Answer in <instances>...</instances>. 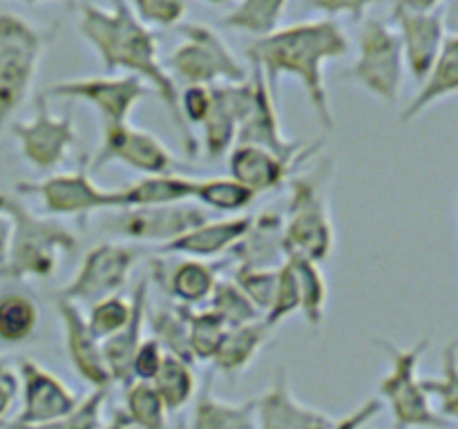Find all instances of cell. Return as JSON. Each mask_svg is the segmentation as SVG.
I'll list each match as a JSON object with an SVG mask.
<instances>
[{"mask_svg": "<svg viewBox=\"0 0 458 429\" xmlns=\"http://www.w3.org/2000/svg\"><path fill=\"white\" fill-rule=\"evenodd\" d=\"M81 36L101 58L106 72H125L150 85L168 110L186 155H197V139L183 123L179 112V88L159 58V45L150 27L143 25L125 0H114L112 7L83 4L79 13Z\"/></svg>", "mask_w": 458, "mask_h": 429, "instance_id": "6da1fadb", "label": "cell"}, {"mask_svg": "<svg viewBox=\"0 0 458 429\" xmlns=\"http://www.w3.org/2000/svg\"><path fill=\"white\" fill-rule=\"evenodd\" d=\"M349 49L352 45L343 27L329 18H320L277 27L268 36L253 38L246 47V56L250 65L262 72L273 94H277L280 79H298L322 128L334 130L335 119L327 92L325 67L327 63L347 56Z\"/></svg>", "mask_w": 458, "mask_h": 429, "instance_id": "7a4b0ae2", "label": "cell"}, {"mask_svg": "<svg viewBox=\"0 0 458 429\" xmlns=\"http://www.w3.org/2000/svg\"><path fill=\"white\" fill-rule=\"evenodd\" d=\"M0 213L12 223V244L3 280H47L56 275L63 257H72L79 250L74 232L56 219L36 214L12 192H0Z\"/></svg>", "mask_w": 458, "mask_h": 429, "instance_id": "3957f363", "label": "cell"}, {"mask_svg": "<svg viewBox=\"0 0 458 429\" xmlns=\"http://www.w3.org/2000/svg\"><path fill=\"white\" fill-rule=\"evenodd\" d=\"M331 164L322 159L309 172H295L286 181L289 206L282 223L284 257L322 264L335 248V226L329 204Z\"/></svg>", "mask_w": 458, "mask_h": 429, "instance_id": "277c9868", "label": "cell"}, {"mask_svg": "<svg viewBox=\"0 0 458 429\" xmlns=\"http://www.w3.org/2000/svg\"><path fill=\"white\" fill-rule=\"evenodd\" d=\"M374 344L387 356L389 371L380 380V400H387L394 416V429H450V420L434 409L432 400L420 387L419 365L429 349V338H420L411 347H398L387 338H374Z\"/></svg>", "mask_w": 458, "mask_h": 429, "instance_id": "5b68a950", "label": "cell"}, {"mask_svg": "<svg viewBox=\"0 0 458 429\" xmlns=\"http://www.w3.org/2000/svg\"><path fill=\"white\" fill-rule=\"evenodd\" d=\"M47 34L16 13H0V137L30 97Z\"/></svg>", "mask_w": 458, "mask_h": 429, "instance_id": "8992f818", "label": "cell"}, {"mask_svg": "<svg viewBox=\"0 0 458 429\" xmlns=\"http://www.w3.org/2000/svg\"><path fill=\"white\" fill-rule=\"evenodd\" d=\"M340 79L353 80L380 101L396 103L405 79V58L396 29L380 18H365L358 31L356 61Z\"/></svg>", "mask_w": 458, "mask_h": 429, "instance_id": "52a82bcc", "label": "cell"}, {"mask_svg": "<svg viewBox=\"0 0 458 429\" xmlns=\"http://www.w3.org/2000/svg\"><path fill=\"white\" fill-rule=\"evenodd\" d=\"M183 40L168 58L170 76L183 80L186 85H213L242 83L249 79L240 58L233 54L226 40L208 25L183 22L179 25Z\"/></svg>", "mask_w": 458, "mask_h": 429, "instance_id": "ba28073f", "label": "cell"}, {"mask_svg": "<svg viewBox=\"0 0 458 429\" xmlns=\"http://www.w3.org/2000/svg\"><path fill=\"white\" fill-rule=\"evenodd\" d=\"M139 262V250L128 244H116V241H103L92 246L85 253L79 271L74 273L70 282L58 290L65 299L74 304H89L98 299L114 295L130 282L134 266Z\"/></svg>", "mask_w": 458, "mask_h": 429, "instance_id": "9c48e42d", "label": "cell"}, {"mask_svg": "<svg viewBox=\"0 0 458 429\" xmlns=\"http://www.w3.org/2000/svg\"><path fill=\"white\" fill-rule=\"evenodd\" d=\"M16 192L31 195L52 217H89L101 210H116V190L97 186L88 170L54 172L40 181L16 183Z\"/></svg>", "mask_w": 458, "mask_h": 429, "instance_id": "30bf717a", "label": "cell"}, {"mask_svg": "<svg viewBox=\"0 0 458 429\" xmlns=\"http://www.w3.org/2000/svg\"><path fill=\"white\" fill-rule=\"evenodd\" d=\"M148 88L137 76H89V79H72L58 80L49 85L40 97L43 98H72V101H83L94 107L103 125L128 123L130 114L143 101Z\"/></svg>", "mask_w": 458, "mask_h": 429, "instance_id": "8fae6325", "label": "cell"}, {"mask_svg": "<svg viewBox=\"0 0 458 429\" xmlns=\"http://www.w3.org/2000/svg\"><path fill=\"white\" fill-rule=\"evenodd\" d=\"M12 134L18 141V150L38 172H52L63 164L76 146V128L70 114H54L43 97L36 98L34 116L12 123Z\"/></svg>", "mask_w": 458, "mask_h": 429, "instance_id": "7c38bea8", "label": "cell"}, {"mask_svg": "<svg viewBox=\"0 0 458 429\" xmlns=\"http://www.w3.org/2000/svg\"><path fill=\"white\" fill-rule=\"evenodd\" d=\"M18 393H21V411L0 425V429L36 427V425L54 423L63 416L72 414L81 398L49 369L34 360L18 362Z\"/></svg>", "mask_w": 458, "mask_h": 429, "instance_id": "4fadbf2b", "label": "cell"}, {"mask_svg": "<svg viewBox=\"0 0 458 429\" xmlns=\"http://www.w3.org/2000/svg\"><path fill=\"white\" fill-rule=\"evenodd\" d=\"M110 164H121L143 177L165 174L177 170V161L155 134L130 123L103 125V139L97 155L89 161V170L98 172Z\"/></svg>", "mask_w": 458, "mask_h": 429, "instance_id": "5bb4252c", "label": "cell"}, {"mask_svg": "<svg viewBox=\"0 0 458 429\" xmlns=\"http://www.w3.org/2000/svg\"><path fill=\"white\" fill-rule=\"evenodd\" d=\"M208 219L206 210L195 201L173 206H143V208L116 210L106 223L112 235L134 244H168L192 226Z\"/></svg>", "mask_w": 458, "mask_h": 429, "instance_id": "9a60e30c", "label": "cell"}, {"mask_svg": "<svg viewBox=\"0 0 458 429\" xmlns=\"http://www.w3.org/2000/svg\"><path fill=\"white\" fill-rule=\"evenodd\" d=\"M249 76L250 83H253V101H250L249 114L242 121L235 143L267 147V150L276 152V155L291 161H309L311 156H316L320 146H302L300 141H289L284 137L280 114H277V98L268 89L262 72L258 67H253V72Z\"/></svg>", "mask_w": 458, "mask_h": 429, "instance_id": "2e32d148", "label": "cell"}, {"mask_svg": "<svg viewBox=\"0 0 458 429\" xmlns=\"http://www.w3.org/2000/svg\"><path fill=\"white\" fill-rule=\"evenodd\" d=\"M222 266H226V259L208 262L159 253L150 259V280L177 304L199 307L208 302L215 284L222 277Z\"/></svg>", "mask_w": 458, "mask_h": 429, "instance_id": "e0dca14e", "label": "cell"}, {"mask_svg": "<svg viewBox=\"0 0 458 429\" xmlns=\"http://www.w3.org/2000/svg\"><path fill=\"white\" fill-rule=\"evenodd\" d=\"M253 101L250 76L242 83H222L210 88V110L204 123V152L210 161H219L235 146L242 121L246 119Z\"/></svg>", "mask_w": 458, "mask_h": 429, "instance_id": "ac0fdd59", "label": "cell"}, {"mask_svg": "<svg viewBox=\"0 0 458 429\" xmlns=\"http://www.w3.org/2000/svg\"><path fill=\"white\" fill-rule=\"evenodd\" d=\"M54 311H56L58 322H61L65 353L70 358V365L74 366L76 375L85 380L92 389H110L112 378L110 371H107L106 358H103L101 340L92 333L79 304L70 302V299L56 293Z\"/></svg>", "mask_w": 458, "mask_h": 429, "instance_id": "d6986e66", "label": "cell"}, {"mask_svg": "<svg viewBox=\"0 0 458 429\" xmlns=\"http://www.w3.org/2000/svg\"><path fill=\"white\" fill-rule=\"evenodd\" d=\"M392 27L401 40L405 70H410L416 80H423L429 67L437 63L447 34H450L445 27V18L441 12L411 13L392 7Z\"/></svg>", "mask_w": 458, "mask_h": 429, "instance_id": "ffe728a7", "label": "cell"}, {"mask_svg": "<svg viewBox=\"0 0 458 429\" xmlns=\"http://www.w3.org/2000/svg\"><path fill=\"white\" fill-rule=\"evenodd\" d=\"M255 414L258 429H331L335 423L329 414L295 398L284 366H277L271 387L255 398Z\"/></svg>", "mask_w": 458, "mask_h": 429, "instance_id": "44dd1931", "label": "cell"}, {"mask_svg": "<svg viewBox=\"0 0 458 429\" xmlns=\"http://www.w3.org/2000/svg\"><path fill=\"white\" fill-rule=\"evenodd\" d=\"M226 156L228 177L249 188L255 197L286 186V181L298 172V165L302 164V161L284 159L267 147L249 146V143H235Z\"/></svg>", "mask_w": 458, "mask_h": 429, "instance_id": "7402d4cb", "label": "cell"}, {"mask_svg": "<svg viewBox=\"0 0 458 429\" xmlns=\"http://www.w3.org/2000/svg\"><path fill=\"white\" fill-rule=\"evenodd\" d=\"M253 214H235V217L224 219H204L201 223L192 226L177 240L159 246V253L179 255V257L195 259H215L219 255H226L240 244L242 237L250 228Z\"/></svg>", "mask_w": 458, "mask_h": 429, "instance_id": "603a6c76", "label": "cell"}, {"mask_svg": "<svg viewBox=\"0 0 458 429\" xmlns=\"http://www.w3.org/2000/svg\"><path fill=\"white\" fill-rule=\"evenodd\" d=\"M148 295H150V280L143 277L132 290V315H130L128 324L114 335L106 338L101 342L103 358H106L107 371H110L112 384L119 387H128L132 380V358L137 353L139 344L143 340V331H146V317L150 311L148 304Z\"/></svg>", "mask_w": 458, "mask_h": 429, "instance_id": "cb8c5ba5", "label": "cell"}, {"mask_svg": "<svg viewBox=\"0 0 458 429\" xmlns=\"http://www.w3.org/2000/svg\"><path fill=\"white\" fill-rule=\"evenodd\" d=\"M458 92V36L450 31L443 45L441 54H438L437 63L429 67L428 74L420 80V88L411 97V101L403 107L401 123L410 125L411 121L419 119L428 107L434 103L445 101V98L454 97Z\"/></svg>", "mask_w": 458, "mask_h": 429, "instance_id": "d4e9b609", "label": "cell"}, {"mask_svg": "<svg viewBox=\"0 0 458 429\" xmlns=\"http://www.w3.org/2000/svg\"><path fill=\"white\" fill-rule=\"evenodd\" d=\"M282 213L253 214L250 228L242 237L240 244L231 250V259L242 268H277L284 262L282 250Z\"/></svg>", "mask_w": 458, "mask_h": 429, "instance_id": "484cf974", "label": "cell"}, {"mask_svg": "<svg viewBox=\"0 0 458 429\" xmlns=\"http://www.w3.org/2000/svg\"><path fill=\"white\" fill-rule=\"evenodd\" d=\"M188 429H258L255 398L244 402L219 400L213 393V378H206L192 398Z\"/></svg>", "mask_w": 458, "mask_h": 429, "instance_id": "4316f807", "label": "cell"}, {"mask_svg": "<svg viewBox=\"0 0 458 429\" xmlns=\"http://www.w3.org/2000/svg\"><path fill=\"white\" fill-rule=\"evenodd\" d=\"M197 177H183L179 172L152 174L137 179L130 186L116 190V210L143 208V206H173L192 201Z\"/></svg>", "mask_w": 458, "mask_h": 429, "instance_id": "83f0119b", "label": "cell"}, {"mask_svg": "<svg viewBox=\"0 0 458 429\" xmlns=\"http://www.w3.org/2000/svg\"><path fill=\"white\" fill-rule=\"evenodd\" d=\"M271 333L273 329L264 320L228 326L210 362L215 365V369L226 375L242 374L258 358V353L268 342Z\"/></svg>", "mask_w": 458, "mask_h": 429, "instance_id": "f1b7e54d", "label": "cell"}, {"mask_svg": "<svg viewBox=\"0 0 458 429\" xmlns=\"http://www.w3.org/2000/svg\"><path fill=\"white\" fill-rule=\"evenodd\" d=\"M40 308L34 295L22 289L0 290V344L18 347L34 338Z\"/></svg>", "mask_w": 458, "mask_h": 429, "instance_id": "f546056e", "label": "cell"}, {"mask_svg": "<svg viewBox=\"0 0 458 429\" xmlns=\"http://www.w3.org/2000/svg\"><path fill=\"white\" fill-rule=\"evenodd\" d=\"M195 365L182 360L177 356L165 353L164 362H161L159 371L152 378V387L159 393L161 402H164L168 414H177V411L186 409L192 402L197 393V378H195Z\"/></svg>", "mask_w": 458, "mask_h": 429, "instance_id": "4dcf8cb0", "label": "cell"}, {"mask_svg": "<svg viewBox=\"0 0 458 429\" xmlns=\"http://www.w3.org/2000/svg\"><path fill=\"white\" fill-rule=\"evenodd\" d=\"M289 0H240L224 18V27L262 38L276 31L284 18Z\"/></svg>", "mask_w": 458, "mask_h": 429, "instance_id": "1f68e13d", "label": "cell"}, {"mask_svg": "<svg viewBox=\"0 0 458 429\" xmlns=\"http://www.w3.org/2000/svg\"><path fill=\"white\" fill-rule=\"evenodd\" d=\"M286 262L293 268L295 282H298L300 313L311 329H320L327 315V298H329V289H327L320 264L295 257H286Z\"/></svg>", "mask_w": 458, "mask_h": 429, "instance_id": "d6a6232c", "label": "cell"}, {"mask_svg": "<svg viewBox=\"0 0 458 429\" xmlns=\"http://www.w3.org/2000/svg\"><path fill=\"white\" fill-rule=\"evenodd\" d=\"M420 387L432 400L434 409L450 423L458 418V344L450 340L443 349L441 374L434 378H420Z\"/></svg>", "mask_w": 458, "mask_h": 429, "instance_id": "836d02e7", "label": "cell"}, {"mask_svg": "<svg viewBox=\"0 0 458 429\" xmlns=\"http://www.w3.org/2000/svg\"><path fill=\"white\" fill-rule=\"evenodd\" d=\"M192 201L204 210H217V213L235 214L249 208L255 201V195L237 183L231 177H210L195 179V192Z\"/></svg>", "mask_w": 458, "mask_h": 429, "instance_id": "e575fe53", "label": "cell"}, {"mask_svg": "<svg viewBox=\"0 0 458 429\" xmlns=\"http://www.w3.org/2000/svg\"><path fill=\"white\" fill-rule=\"evenodd\" d=\"M183 315H186L188 349H191L192 360H195V365L197 362H210L219 342H222L224 333H226L228 324L208 307H183Z\"/></svg>", "mask_w": 458, "mask_h": 429, "instance_id": "d590c367", "label": "cell"}, {"mask_svg": "<svg viewBox=\"0 0 458 429\" xmlns=\"http://www.w3.org/2000/svg\"><path fill=\"white\" fill-rule=\"evenodd\" d=\"M146 324H150L152 338L164 347L165 353L195 365V360L191 356V349H188V324L182 304L157 308L155 313L148 311Z\"/></svg>", "mask_w": 458, "mask_h": 429, "instance_id": "8d00e7d4", "label": "cell"}, {"mask_svg": "<svg viewBox=\"0 0 458 429\" xmlns=\"http://www.w3.org/2000/svg\"><path fill=\"white\" fill-rule=\"evenodd\" d=\"M123 411L134 429H165L168 411L150 383L134 380L123 389Z\"/></svg>", "mask_w": 458, "mask_h": 429, "instance_id": "74e56055", "label": "cell"}, {"mask_svg": "<svg viewBox=\"0 0 458 429\" xmlns=\"http://www.w3.org/2000/svg\"><path fill=\"white\" fill-rule=\"evenodd\" d=\"M206 307H208L210 311L217 313L228 326L262 320L258 308H255L253 304H250V299L242 293V289L235 284L233 277H219L213 293H210L208 302H206Z\"/></svg>", "mask_w": 458, "mask_h": 429, "instance_id": "f35d334b", "label": "cell"}, {"mask_svg": "<svg viewBox=\"0 0 458 429\" xmlns=\"http://www.w3.org/2000/svg\"><path fill=\"white\" fill-rule=\"evenodd\" d=\"M130 315H132V299L123 298L121 293H114L89 304L85 320H88L92 333L103 342L106 338L114 335L116 331L123 329L128 324Z\"/></svg>", "mask_w": 458, "mask_h": 429, "instance_id": "ab89813d", "label": "cell"}, {"mask_svg": "<svg viewBox=\"0 0 458 429\" xmlns=\"http://www.w3.org/2000/svg\"><path fill=\"white\" fill-rule=\"evenodd\" d=\"M280 268V266H277ZM277 268H242L237 266L233 280L240 286L242 293L250 299L259 315H267L271 308L277 289Z\"/></svg>", "mask_w": 458, "mask_h": 429, "instance_id": "60d3db41", "label": "cell"}, {"mask_svg": "<svg viewBox=\"0 0 458 429\" xmlns=\"http://www.w3.org/2000/svg\"><path fill=\"white\" fill-rule=\"evenodd\" d=\"M107 396H110V389H92L89 396L81 398V402L72 414L63 416V418L54 420V423L18 429H101Z\"/></svg>", "mask_w": 458, "mask_h": 429, "instance_id": "b9f144b4", "label": "cell"}, {"mask_svg": "<svg viewBox=\"0 0 458 429\" xmlns=\"http://www.w3.org/2000/svg\"><path fill=\"white\" fill-rule=\"evenodd\" d=\"M293 313H300V293H298V282H295V273L291 268V264L282 262L280 268H277V289L276 298H273L271 308H268L267 315L262 317L273 331L291 317Z\"/></svg>", "mask_w": 458, "mask_h": 429, "instance_id": "7bdbcfd3", "label": "cell"}, {"mask_svg": "<svg viewBox=\"0 0 458 429\" xmlns=\"http://www.w3.org/2000/svg\"><path fill=\"white\" fill-rule=\"evenodd\" d=\"M128 7L146 27H174L188 12L186 0H130Z\"/></svg>", "mask_w": 458, "mask_h": 429, "instance_id": "ee69618b", "label": "cell"}, {"mask_svg": "<svg viewBox=\"0 0 458 429\" xmlns=\"http://www.w3.org/2000/svg\"><path fill=\"white\" fill-rule=\"evenodd\" d=\"M311 12L322 13L329 21H335L338 16L352 18L353 22L365 21V13L380 0H302Z\"/></svg>", "mask_w": 458, "mask_h": 429, "instance_id": "f6af8a7d", "label": "cell"}, {"mask_svg": "<svg viewBox=\"0 0 458 429\" xmlns=\"http://www.w3.org/2000/svg\"><path fill=\"white\" fill-rule=\"evenodd\" d=\"M208 110L210 88H206V85H186L179 92V112H182V119L188 128L204 123Z\"/></svg>", "mask_w": 458, "mask_h": 429, "instance_id": "bcb514c9", "label": "cell"}, {"mask_svg": "<svg viewBox=\"0 0 458 429\" xmlns=\"http://www.w3.org/2000/svg\"><path fill=\"white\" fill-rule=\"evenodd\" d=\"M164 358V347H161L155 338H143L132 358V380H139V383H152V378H155L157 371H159Z\"/></svg>", "mask_w": 458, "mask_h": 429, "instance_id": "7dc6e473", "label": "cell"}, {"mask_svg": "<svg viewBox=\"0 0 458 429\" xmlns=\"http://www.w3.org/2000/svg\"><path fill=\"white\" fill-rule=\"evenodd\" d=\"M383 409H385V402L380 400V398H367L362 405H358L356 409L349 411L347 416L335 420V423L331 425V429H365L371 420L378 418Z\"/></svg>", "mask_w": 458, "mask_h": 429, "instance_id": "c3c4849f", "label": "cell"}, {"mask_svg": "<svg viewBox=\"0 0 458 429\" xmlns=\"http://www.w3.org/2000/svg\"><path fill=\"white\" fill-rule=\"evenodd\" d=\"M18 396V374L16 371H7L0 374V425L7 423V416L12 411L13 402Z\"/></svg>", "mask_w": 458, "mask_h": 429, "instance_id": "681fc988", "label": "cell"}, {"mask_svg": "<svg viewBox=\"0 0 458 429\" xmlns=\"http://www.w3.org/2000/svg\"><path fill=\"white\" fill-rule=\"evenodd\" d=\"M445 0H394V7L411 13H434Z\"/></svg>", "mask_w": 458, "mask_h": 429, "instance_id": "f907efd6", "label": "cell"}, {"mask_svg": "<svg viewBox=\"0 0 458 429\" xmlns=\"http://www.w3.org/2000/svg\"><path fill=\"white\" fill-rule=\"evenodd\" d=\"M9 244H12V223H9V219L0 213V271L7 266Z\"/></svg>", "mask_w": 458, "mask_h": 429, "instance_id": "816d5d0a", "label": "cell"}, {"mask_svg": "<svg viewBox=\"0 0 458 429\" xmlns=\"http://www.w3.org/2000/svg\"><path fill=\"white\" fill-rule=\"evenodd\" d=\"M13 366H12V362L7 360V356H3V353H0V374H7V371H12Z\"/></svg>", "mask_w": 458, "mask_h": 429, "instance_id": "f5cc1de1", "label": "cell"}, {"mask_svg": "<svg viewBox=\"0 0 458 429\" xmlns=\"http://www.w3.org/2000/svg\"><path fill=\"white\" fill-rule=\"evenodd\" d=\"M177 429H188V420L183 418V416L177 420Z\"/></svg>", "mask_w": 458, "mask_h": 429, "instance_id": "db71d44e", "label": "cell"}, {"mask_svg": "<svg viewBox=\"0 0 458 429\" xmlns=\"http://www.w3.org/2000/svg\"><path fill=\"white\" fill-rule=\"evenodd\" d=\"M206 3H210V4H226V3H233V0H206Z\"/></svg>", "mask_w": 458, "mask_h": 429, "instance_id": "11a10c76", "label": "cell"}, {"mask_svg": "<svg viewBox=\"0 0 458 429\" xmlns=\"http://www.w3.org/2000/svg\"><path fill=\"white\" fill-rule=\"evenodd\" d=\"M22 3H27V4H38V3H47V0H22Z\"/></svg>", "mask_w": 458, "mask_h": 429, "instance_id": "9f6ffc18", "label": "cell"}, {"mask_svg": "<svg viewBox=\"0 0 458 429\" xmlns=\"http://www.w3.org/2000/svg\"><path fill=\"white\" fill-rule=\"evenodd\" d=\"M0 282H3V271H0Z\"/></svg>", "mask_w": 458, "mask_h": 429, "instance_id": "6f0895ef", "label": "cell"}]
</instances>
